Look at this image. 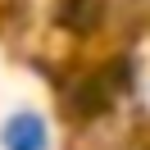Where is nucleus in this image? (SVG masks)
<instances>
[{
    "mask_svg": "<svg viewBox=\"0 0 150 150\" xmlns=\"http://www.w3.org/2000/svg\"><path fill=\"white\" fill-rule=\"evenodd\" d=\"M50 137H46V123H41V114L32 109H18L5 118V127H0V150H46Z\"/></svg>",
    "mask_w": 150,
    "mask_h": 150,
    "instance_id": "obj_1",
    "label": "nucleus"
}]
</instances>
